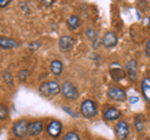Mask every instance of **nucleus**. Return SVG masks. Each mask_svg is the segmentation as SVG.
<instances>
[{
	"label": "nucleus",
	"mask_w": 150,
	"mask_h": 140,
	"mask_svg": "<svg viewBox=\"0 0 150 140\" xmlns=\"http://www.w3.org/2000/svg\"><path fill=\"white\" fill-rule=\"evenodd\" d=\"M39 91L41 95L45 96H54L62 93V85L56 80H50V81H44L40 84Z\"/></svg>",
	"instance_id": "obj_1"
},
{
	"label": "nucleus",
	"mask_w": 150,
	"mask_h": 140,
	"mask_svg": "<svg viewBox=\"0 0 150 140\" xmlns=\"http://www.w3.org/2000/svg\"><path fill=\"white\" fill-rule=\"evenodd\" d=\"M80 113L84 118H88V119H91L94 116L98 115V106L95 104L94 100H84L80 105Z\"/></svg>",
	"instance_id": "obj_2"
},
{
	"label": "nucleus",
	"mask_w": 150,
	"mask_h": 140,
	"mask_svg": "<svg viewBox=\"0 0 150 140\" xmlns=\"http://www.w3.org/2000/svg\"><path fill=\"white\" fill-rule=\"evenodd\" d=\"M13 134L19 139H23L26 135H29V121L26 119H20L16 121L13 127Z\"/></svg>",
	"instance_id": "obj_3"
},
{
	"label": "nucleus",
	"mask_w": 150,
	"mask_h": 140,
	"mask_svg": "<svg viewBox=\"0 0 150 140\" xmlns=\"http://www.w3.org/2000/svg\"><path fill=\"white\" fill-rule=\"evenodd\" d=\"M62 94L68 100H76L79 98L78 88L71 81H64L62 84Z\"/></svg>",
	"instance_id": "obj_4"
},
{
	"label": "nucleus",
	"mask_w": 150,
	"mask_h": 140,
	"mask_svg": "<svg viewBox=\"0 0 150 140\" xmlns=\"http://www.w3.org/2000/svg\"><path fill=\"white\" fill-rule=\"evenodd\" d=\"M108 98L112 101H125L126 93L120 86H111L108 90Z\"/></svg>",
	"instance_id": "obj_5"
},
{
	"label": "nucleus",
	"mask_w": 150,
	"mask_h": 140,
	"mask_svg": "<svg viewBox=\"0 0 150 140\" xmlns=\"http://www.w3.org/2000/svg\"><path fill=\"white\" fill-rule=\"evenodd\" d=\"M109 71H110V76L114 81H120L125 78L126 73L125 70L123 69V66L119 64V63H111L110 64V68H109Z\"/></svg>",
	"instance_id": "obj_6"
},
{
	"label": "nucleus",
	"mask_w": 150,
	"mask_h": 140,
	"mask_svg": "<svg viewBox=\"0 0 150 140\" xmlns=\"http://www.w3.org/2000/svg\"><path fill=\"white\" fill-rule=\"evenodd\" d=\"M125 73H126V76L131 83H135L138 79V64H137V60L131 59L129 60L125 65Z\"/></svg>",
	"instance_id": "obj_7"
},
{
	"label": "nucleus",
	"mask_w": 150,
	"mask_h": 140,
	"mask_svg": "<svg viewBox=\"0 0 150 140\" xmlns=\"http://www.w3.org/2000/svg\"><path fill=\"white\" fill-rule=\"evenodd\" d=\"M63 132V125L59 120H51L46 127V133H48L51 138H59L60 134Z\"/></svg>",
	"instance_id": "obj_8"
},
{
	"label": "nucleus",
	"mask_w": 150,
	"mask_h": 140,
	"mask_svg": "<svg viewBox=\"0 0 150 140\" xmlns=\"http://www.w3.org/2000/svg\"><path fill=\"white\" fill-rule=\"evenodd\" d=\"M115 135L119 140H125L129 136V125L125 120H119L115 127Z\"/></svg>",
	"instance_id": "obj_9"
},
{
	"label": "nucleus",
	"mask_w": 150,
	"mask_h": 140,
	"mask_svg": "<svg viewBox=\"0 0 150 140\" xmlns=\"http://www.w3.org/2000/svg\"><path fill=\"white\" fill-rule=\"evenodd\" d=\"M103 118H104L105 121H114V120H118L121 118V111L119 109L114 108V106H110L104 110L103 113Z\"/></svg>",
	"instance_id": "obj_10"
},
{
	"label": "nucleus",
	"mask_w": 150,
	"mask_h": 140,
	"mask_svg": "<svg viewBox=\"0 0 150 140\" xmlns=\"http://www.w3.org/2000/svg\"><path fill=\"white\" fill-rule=\"evenodd\" d=\"M44 124L41 120H35L29 123V135L30 136H38L39 134L43 133Z\"/></svg>",
	"instance_id": "obj_11"
},
{
	"label": "nucleus",
	"mask_w": 150,
	"mask_h": 140,
	"mask_svg": "<svg viewBox=\"0 0 150 140\" xmlns=\"http://www.w3.org/2000/svg\"><path fill=\"white\" fill-rule=\"evenodd\" d=\"M116 44H118V36H116V34L114 31H108L104 35V38H103V45L105 48H112Z\"/></svg>",
	"instance_id": "obj_12"
},
{
	"label": "nucleus",
	"mask_w": 150,
	"mask_h": 140,
	"mask_svg": "<svg viewBox=\"0 0 150 140\" xmlns=\"http://www.w3.org/2000/svg\"><path fill=\"white\" fill-rule=\"evenodd\" d=\"M19 46V41H16L15 39H11V38H6V36H1L0 38V48L1 49H14V48H18Z\"/></svg>",
	"instance_id": "obj_13"
},
{
	"label": "nucleus",
	"mask_w": 150,
	"mask_h": 140,
	"mask_svg": "<svg viewBox=\"0 0 150 140\" xmlns=\"http://www.w3.org/2000/svg\"><path fill=\"white\" fill-rule=\"evenodd\" d=\"M73 44H74V38L73 36H70V35L60 36V39H59V48H60V50L67 51V50H69L70 48H71Z\"/></svg>",
	"instance_id": "obj_14"
},
{
	"label": "nucleus",
	"mask_w": 150,
	"mask_h": 140,
	"mask_svg": "<svg viewBox=\"0 0 150 140\" xmlns=\"http://www.w3.org/2000/svg\"><path fill=\"white\" fill-rule=\"evenodd\" d=\"M140 88H142V94L144 96L145 101H148L150 104V78L146 76L142 80V84H140Z\"/></svg>",
	"instance_id": "obj_15"
},
{
	"label": "nucleus",
	"mask_w": 150,
	"mask_h": 140,
	"mask_svg": "<svg viewBox=\"0 0 150 140\" xmlns=\"http://www.w3.org/2000/svg\"><path fill=\"white\" fill-rule=\"evenodd\" d=\"M145 123H146V118H145V115L143 114H138L135 115L134 118V125H135V129H137V132L142 133L144 128H145Z\"/></svg>",
	"instance_id": "obj_16"
},
{
	"label": "nucleus",
	"mask_w": 150,
	"mask_h": 140,
	"mask_svg": "<svg viewBox=\"0 0 150 140\" xmlns=\"http://www.w3.org/2000/svg\"><path fill=\"white\" fill-rule=\"evenodd\" d=\"M50 71L54 74L55 76H60L63 73V63L60 60H53L50 64Z\"/></svg>",
	"instance_id": "obj_17"
},
{
	"label": "nucleus",
	"mask_w": 150,
	"mask_h": 140,
	"mask_svg": "<svg viewBox=\"0 0 150 140\" xmlns=\"http://www.w3.org/2000/svg\"><path fill=\"white\" fill-rule=\"evenodd\" d=\"M67 25L70 30H76L80 26V19H79V16L75 15V14L70 15L67 19Z\"/></svg>",
	"instance_id": "obj_18"
},
{
	"label": "nucleus",
	"mask_w": 150,
	"mask_h": 140,
	"mask_svg": "<svg viewBox=\"0 0 150 140\" xmlns=\"http://www.w3.org/2000/svg\"><path fill=\"white\" fill-rule=\"evenodd\" d=\"M9 116V108L4 104H0V120H5Z\"/></svg>",
	"instance_id": "obj_19"
},
{
	"label": "nucleus",
	"mask_w": 150,
	"mask_h": 140,
	"mask_svg": "<svg viewBox=\"0 0 150 140\" xmlns=\"http://www.w3.org/2000/svg\"><path fill=\"white\" fill-rule=\"evenodd\" d=\"M62 140H80V136H79L78 133H75V132H69L64 135V138Z\"/></svg>",
	"instance_id": "obj_20"
},
{
	"label": "nucleus",
	"mask_w": 150,
	"mask_h": 140,
	"mask_svg": "<svg viewBox=\"0 0 150 140\" xmlns=\"http://www.w3.org/2000/svg\"><path fill=\"white\" fill-rule=\"evenodd\" d=\"M28 75H29V71H28V70H25V69L20 70V71H19V74H18L19 81H20V83H25L26 79H28Z\"/></svg>",
	"instance_id": "obj_21"
},
{
	"label": "nucleus",
	"mask_w": 150,
	"mask_h": 140,
	"mask_svg": "<svg viewBox=\"0 0 150 140\" xmlns=\"http://www.w3.org/2000/svg\"><path fill=\"white\" fill-rule=\"evenodd\" d=\"M3 78H4V80H5V83L8 84V85H13V76H11V74L8 71H4L3 73Z\"/></svg>",
	"instance_id": "obj_22"
},
{
	"label": "nucleus",
	"mask_w": 150,
	"mask_h": 140,
	"mask_svg": "<svg viewBox=\"0 0 150 140\" xmlns=\"http://www.w3.org/2000/svg\"><path fill=\"white\" fill-rule=\"evenodd\" d=\"M86 36L90 40H96V31L93 30L91 28H89V29H86Z\"/></svg>",
	"instance_id": "obj_23"
},
{
	"label": "nucleus",
	"mask_w": 150,
	"mask_h": 140,
	"mask_svg": "<svg viewBox=\"0 0 150 140\" xmlns=\"http://www.w3.org/2000/svg\"><path fill=\"white\" fill-rule=\"evenodd\" d=\"M39 48H40V43H39V41H33V43L29 44V49L31 51H35V50H38Z\"/></svg>",
	"instance_id": "obj_24"
},
{
	"label": "nucleus",
	"mask_w": 150,
	"mask_h": 140,
	"mask_svg": "<svg viewBox=\"0 0 150 140\" xmlns=\"http://www.w3.org/2000/svg\"><path fill=\"white\" fill-rule=\"evenodd\" d=\"M62 109L64 110V111H67V113L69 114V115H71V116H78V114H75V113H73V110L71 109H69L68 106H62Z\"/></svg>",
	"instance_id": "obj_25"
},
{
	"label": "nucleus",
	"mask_w": 150,
	"mask_h": 140,
	"mask_svg": "<svg viewBox=\"0 0 150 140\" xmlns=\"http://www.w3.org/2000/svg\"><path fill=\"white\" fill-rule=\"evenodd\" d=\"M10 4V0H0V8H5Z\"/></svg>",
	"instance_id": "obj_26"
},
{
	"label": "nucleus",
	"mask_w": 150,
	"mask_h": 140,
	"mask_svg": "<svg viewBox=\"0 0 150 140\" xmlns=\"http://www.w3.org/2000/svg\"><path fill=\"white\" fill-rule=\"evenodd\" d=\"M41 3H43L44 5H46V6H50V5H53L54 4V0H41Z\"/></svg>",
	"instance_id": "obj_27"
},
{
	"label": "nucleus",
	"mask_w": 150,
	"mask_h": 140,
	"mask_svg": "<svg viewBox=\"0 0 150 140\" xmlns=\"http://www.w3.org/2000/svg\"><path fill=\"white\" fill-rule=\"evenodd\" d=\"M145 20H146V21H145V24H146V25L150 28V18H146V19H145Z\"/></svg>",
	"instance_id": "obj_28"
},
{
	"label": "nucleus",
	"mask_w": 150,
	"mask_h": 140,
	"mask_svg": "<svg viewBox=\"0 0 150 140\" xmlns=\"http://www.w3.org/2000/svg\"><path fill=\"white\" fill-rule=\"evenodd\" d=\"M145 54L148 55V57L150 58V50H148V49H145Z\"/></svg>",
	"instance_id": "obj_29"
},
{
	"label": "nucleus",
	"mask_w": 150,
	"mask_h": 140,
	"mask_svg": "<svg viewBox=\"0 0 150 140\" xmlns=\"http://www.w3.org/2000/svg\"><path fill=\"white\" fill-rule=\"evenodd\" d=\"M145 49H148V50H150V40L148 41V43H146V48H145Z\"/></svg>",
	"instance_id": "obj_30"
}]
</instances>
